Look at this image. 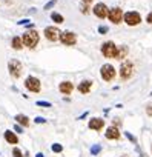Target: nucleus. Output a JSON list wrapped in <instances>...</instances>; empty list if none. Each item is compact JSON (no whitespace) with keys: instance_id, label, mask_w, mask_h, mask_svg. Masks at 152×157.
I'll use <instances>...</instances> for the list:
<instances>
[{"instance_id":"f257e3e1","label":"nucleus","mask_w":152,"mask_h":157,"mask_svg":"<svg viewBox=\"0 0 152 157\" xmlns=\"http://www.w3.org/2000/svg\"><path fill=\"white\" fill-rule=\"evenodd\" d=\"M39 40H40V36H39V33H37L35 29H29V31H26V33L22 36V42H23V45L28 46V48H31V49L37 46Z\"/></svg>"},{"instance_id":"f03ea898","label":"nucleus","mask_w":152,"mask_h":157,"mask_svg":"<svg viewBox=\"0 0 152 157\" xmlns=\"http://www.w3.org/2000/svg\"><path fill=\"white\" fill-rule=\"evenodd\" d=\"M134 74V65L131 60H124L120 66V77H121V80H129V78L132 77Z\"/></svg>"},{"instance_id":"7ed1b4c3","label":"nucleus","mask_w":152,"mask_h":157,"mask_svg":"<svg viewBox=\"0 0 152 157\" xmlns=\"http://www.w3.org/2000/svg\"><path fill=\"white\" fill-rule=\"evenodd\" d=\"M115 74H117L115 68H114L112 65H109V63H106V65H103V66L100 68V75H102L103 80H106V82L114 80V78H115Z\"/></svg>"},{"instance_id":"20e7f679","label":"nucleus","mask_w":152,"mask_h":157,"mask_svg":"<svg viewBox=\"0 0 152 157\" xmlns=\"http://www.w3.org/2000/svg\"><path fill=\"white\" fill-rule=\"evenodd\" d=\"M8 69H9V74H11V77H13V78H19V77L22 75L23 66H22V63H20L19 60L11 59V60L8 62Z\"/></svg>"},{"instance_id":"39448f33","label":"nucleus","mask_w":152,"mask_h":157,"mask_svg":"<svg viewBox=\"0 0 152 157\" xmlns=\"http://www.w3.org/2000/svg\"><path fill=\"white\" fill-rule=\"evenodd\" d=\"M25 88L31 93H40V88H42V83L37 77L34 75H29L26 77V80H25Z\"/></svg>"},{"instance_id":"423d86ee","label":"nucleus","mask_w":152,"mask_h":157,"mask_svg":"<svg viewBox=\"0 0 152 157\" xmlns=\"http://www.w3.org/2000/svg\"><path fill=\"white\" fill-rule=\"evenodd\" d=\"M123 20L126 25L129 26H135L141 22V16L137 13V11H128L126 14H123Z\"/></svg>"},{"instance_id":"0eeeda50","label":"nucleus","mask_w":152,"mask_h":157,"mask_svg":"<svg viewBox=\"0 0 152 157\" xmlns=\"http://www.w3.org/2000/svg\"><path fill=\"white\" fill-rule=\"evenodd\" d=\"M102 54L108 59H115L117 54V45L114 42H105L102 45Z\"/></svg>"},{"instance_id":"6e6552de","label":"nucleus","mask_w":152,"mask_h":157,"mask_svg":"<svg viewBox=\"0 0 152 157\" xmlns=\"http://www.w3.org/2000/svg\"><path fill=\"white\" fill-rule=\"evenodd\" d=\"M58 40L63 45H66V46H72V45L77 43V36H75L72 31H63V33H60V39Z\"/></svg>"},{"instance_id":"1a4fd4ad","label":"nucleus","mask_w":152,"mask_h":157,"mask_svg":"<svg viewBox=\"0 0 152 157\" xmlns=\"http://www.w3.org/2000/svg\"><path fill=\"white\" fill-rule=\"evenodd\" d=\"M45 37L49 40V42H57L60 39V29L55 28V26H46L45 31H43Z\"/></svg>"},{"instance_id":"9d476101","label":"nucleus","mask_w":152,"mask_h":157,"mask_svg":"<svg viewBox=\"0 0 152 157\" xmlns=\"http://www.w3.org/2000/svg\"><path fill=\"white\" fill-rule=\"evenodd\" d=\"M108 19H109L112 23L118 25V23H121V20H123V11H121L120 8H112V10H109V13H108Z\"/></svg>"},{"instance_id":"9b49d317","label":"nucleus","mask_w":152,"mask_h":157,"mask_svg":"<svg viewBox=\"0 0 152 157\" xmlns=\"http://www.w3.org/2000/svg\"><path fill=\"white\" fill-rule=\"evenodd\" d=\"M92 13H94V16L98 17V19H106L109 10H108V6H106L105 3H97V5L92 8Z\"/></svg>"},{"instance_id":"f8f14e48","label":"nucleus","mask_w":152,"mask_h":157,"mask_svg":"<svg viewBox=\"0 0 152 157\" xmlns=\"http://www.w3.org/2000/svg\"><path fill=\"white\" fill-rule=\"evenodd\" d=\"M105 136H106V139H109V140H118V139H120V131H118V128H117L115 125H112V126H109V128L106 129Z\"/></svg>"},{"instance_id":"ddd939ff","label":"nucleus","mask_w":152,"mask_h":157,"mask_svg":"<svg viewBox=\"0 0 152 157\" xmlns=\"http://www.w3.org/2000/svg\"><path fill=\"white\" fill-rule=\"evenodd\" d=\"M88 126H89L91 129L100 131V129L105 126V120H103V119H100V117H94V119H91V120H89Z\"/></svg>"},{"instance_id":"4468645a","label":"nucleus","mask_w":152,"mask_h":157,"mask_svg":"<svg viewBox=\"0 0 152 157\" xmlns=\"http://www.w3.org/2000/svg\"><path fill=\"white\" fill-rule=\"evenodd\" d=\"M72 90H74V85H72V82H61L60 85H58V91L61 93V94H66V96H69L71 93H72Z\"/></svg>"},{"instance_id":"2eb2a0df","label":"nucleus","mask_w":152,"mask_h":157,"mask_svg":"<svg viewBox=\"0 0 152 157\" xmlns=\"http://www.w3.org/2000/svg\"><path fill=\"white\" fill-rule=\"evenodd\" d=\"M92 88V80H83L79 83V93L82 94H88Z\"/></svg>"},{"instance_id":"dca6fc26","label":"nucleus","mask_w":152,"mask_h":157,"mask_svg":"<svg viewBox=\"0 0 152 157\" xmlns=\"http://www.w3.org/2000/svg\"><path fill=\"white\" fill-rule=\"evenodd\" d=\"M5 140H6L8 143H11V145L19 143V137H17V136H16V132H13L11 129L5 131Z\"/></svg>"},{"instance_id":"f3484780","label":"nucleus","mask_w":152,"mask_h":157,"mask_svg":"<svg viewBox=\"0 0 152 157\" xmlns=\"http://www.w3.org/2000/svg\"><path fill=\"white\" fill-rule=\"evenodd\" d=\"M126 56H128V46H124V45L117 46V54H115V59L123 60V59H126Z\"/></svg>"},{"instance_id":"a211bd4d","label":"nucleus","mask_w":152,"mask_h":157,"mask_svg":"<svg viewBox=\"0 0 152 157\" xmlns=\"http://www.w3.org/2000/svg\"><path fill=\"white\" fill-rule=\"evenodd\" d=\"M14 120H16L20 126H29V119H28V116H25V114H17V116L14 117Z\"/></svg>"},{"instance_id":"6ab92c4d","label":"nucleus","mask_w":152,"mask_h":157,"mask_svg":"<svg viewBox=\"0 0 152 157\" xmlns=\"http://www.w3.org/2000/svg\"><path fill=\"white\" fill-rule=\"evenodd\" d=\"M11 45H13V48L14 49H22L23 48V42H22V37H13V42H11Z\"/></svg>"},{"instance_id":"aec40b11","label":"nucleus","mask_w":152,"mask_h":157,"mask_svg":"<svg viewBox=\"0 0 152 157\" xmlns=\"http://www.w3.org/2000/svg\"><path fill=\"white\" fill-rule=\"evenodd\" d=\"M51 20H52V22H55V23H58V25L65 22L63 16H61V14H58V13H52V14H51Z\"/></svg>"},{"instance_id":"412c9836","label":"nucleus","mask_w":152,"mask_h":157,"mask_svg":"<svg viewBox=\"0 0 152 157\" xmlns=\"http://www.w3.org/2000/svg\"><path fill=\"white\" fill-rule=\"evenodd\" d=\"M100 151H102V145H92V146H91V154H92V155L100 154Z\"/></svg>"},{"instance_id":"4be33fe9","label":"nucleus","mask_w":152,"mask_h":157,"mask_svg":"<svg viewBox=\"0 0 152 157\" xmlns=\"http://www.w3.org/2000/svg\"><path fill=\"white\" fill-rule=\"evenodd\" d=\"M51 149H52V152H61V151H63V146H61L60 143H54V145L51 146Z\"/></svg>"},{"instance_id":"5701e85b","label":"nucleus","mask_w":152,"mask_h":157,"mask_svg":"<svg viewBox=\"0 0 152 157\" xmlns=\"http://www.w3.org/2000/svg\"><path fill=\"white\" fill-rule=\"evenodd\" d=\"M55 3H57V0H51V2H48V3L45 5V8H43V10H45V11H48V10H51L52 6H55Z\"/></svg>"},{"instance_id":"b1692460","label":"nucleus","mask_w":152,"mask_h":157,"mask_svg":"<svg viewBox=\"0 0 152 157\" xmlns=\"http://www.w3.org/2000/svg\"><path fill=\"white\" fill-rule=\"evenodd\" d=\"M37 106H46V108H51L52 105H51L49 102H43V100H39V102H37Z\"/></svg>"},{"instance_id":"393cba45","label":"nucleus","mask_w":152,"mask_h":157,"mask_svg":"<svg viewBox=\"0 0 152 157\" xmlns=\"http://www.w3.org/2000/svg\"><path fill=\"white\" fill-rule=\"evenodd\" d=\"M13 155H14V157H23V154H22V151H20L19 148H14V149H13Z\"/></svg>"},{"instance_id":"a878e982","label":"nucleus","mask_w":152,"mask_h":157,"mask_svg":"<svg viewBox=\"0 0 152 157\" xmlns=\"http://www.w3.org/2000/svg\"><path fill=\"white\" fill-rule=\"evenodd\" d=\"M108 31H109V28H108V26H103V25H102V26H98V33H100V34H106Z\"/></svg>"},{"instance_id":"bb28decb","label":"nucleus","mask_w":152,"mask_h":157,"mask_svg":"<svg viewBox=\"0 0 152 157\" xmlns=\"http://www.w3.org/2000/svg\"><path fill=\"white\" fill-rule=\"evenodd\" d=\"M146 114H147L149 117H152V103H149V105L146 106Z\"/></svg>"},{"instance_id":"cd10ccee","label":"nucleus","mask_w":152,"mask_h":157,"mask_svg":"<svg viewBox=\"0 0 152 157\" xmlns=\"http://www.w3.org/2000/svg\"><path fill=\"white\" fill-rule=\"evenodd\" d=\"M82 13H83V14H88V13H89L88 3H83V5H82Z\"/></svg>"},{"instance_id":"c85d7f7f","label":"nucleus","mask_w":152,"mask_h":157,"mask_svg":"<svg viewBox=\"0 0 152 157\" xmlns=\"http://www.w3.org/2000/svg\"><path fill=\"white\" fill-rule=\"evenodd\" d=\"M124 134H126V137H128V139H129V140H131L132 143H135V142H137V139H135V137H134V136H132L131 132H124Z\"/></svg>"},{"instance_id":"c756f323","label":"nucleus","mask_w":152,"mask_h":157,"mask_svg":"<svg viewBox=\"0 0 152 157\" xmlns=\"http://www.w3.org/2000/svg\"><path fill=\"white\" fill-rule=\"evenodd\" d=\"M14 131H16V132H19V134H20V132H23V128H22V126H20V125H14Z\"/></svg>"},{"instance_id":"7c9ffc66","label":"nucleus","mask_w":152,"mask_h":157,"mask_svg":"<svg viewBox=\"0 0 152 157\" xmlns=\"http://www.w3.org/2000/svg\"><path fill=\"white\" fill-rule=\"evenodd\" d=\"M34 122H35V123H45L46 120H45L43 117H35V119H34Z\"/></svg>"},{"instance_id":"2f4dec72","label":"nucleus","mask_w":152,"mask_h":157,"mask_svg":"<svg viewBox=\"0 0 152 157\" xmlns=\"http://www.w3.org/2000/svg\"><path fill=\"white\" fill-rule=\"evenodd\" d=\"M146 22H147V23H150V25H152V11H150V13H149V14H147V17H146Z\"/></svg>"},{"instance_id":"473e14b6","label":"nucleus","mask_w":152,"mask_h":157,"mask_svg":"<svg viewBox=\"0 0 152 157\" xmlns=\"http://www.w3.org/2000/svg\"><path fill=\"white\" fill-rule=\"evenodd\" d=\"M17 23H19V25H28L29 20H28V19H23V20H20V22H17Z\"/></svg>"},{"instance_id":"72a5a7b5","label":"nucleus","mask_w":152,"mask_h":157,"mask_svg":"<svg viewBox=\"0 0 152 157\" xmlns=\"http://www.w3.org/2000/svg\"><path fill=\"white\" fill-rule=\"evenodd\" d=\"M91 2H94V0H83V3H88V5H89Z\"/></svg>"},{"instance_id":"f704fd0d","label":"nucleus","mask_w":152,"mask_h":157,"mask_svg":"<svg viewBox=\"0 0 152 157\" xmlns=\"http://www.w3.org/2000/svg\"><path fill=\"white\" fill-rule=\"evenodd\" d=\"M35 157H45V155H43V152H39V154H37Z\"/></svg>"},{"instance_id":"c9c22d12","label":"nucleus","mask_w":152,"mask_h":157,"mask_svg":"<svg viewBox=\"0 0 152 157\" xmlns=\"http://www.w3.org/2000/svg\"><path fill=\"white\" fill-rule=\"evenodd\" d=\"M150 96H152V93H150Z\"/></svg>"}]
</instances>
